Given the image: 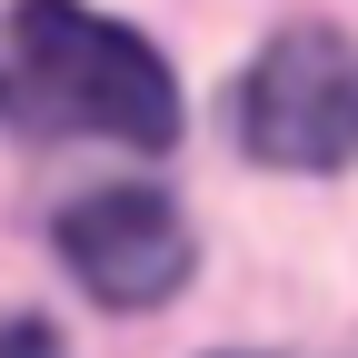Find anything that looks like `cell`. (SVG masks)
<instances>
[{
    "instance_id": "cell-1",
    "label": "cell",
    "mask_w": 358,
    "mask_h": 358,
    "mask_svg": "<svg viewBox=\"0 0 358 358\" xmlns=\"http://www.w3.org/2000/svg\"><path fill=\"white\" fill-rule=\"evenodd\" d=\"M10 70H20V100L50 129H90V140H129V150H169L179 140L169 60L140 30L80 10V0H20Z\"/></svg>"
},
{
    "instance_id": "cell-3",
    "label": "cell",
    "mask_w": 358,
    "mask_h": 358,
    "mask_svg": "<svg viewBox=\"0 0 358 358\" xmlns=\"http://www.w3.org/2000/svg\"><path fill=\"white\" fill-rule=\"evenodd\" d=\"M60 259L90 299L110 308H159L189 279V219L159 189H90L60 209Z\"/></svg>"
},
{
    "instance_id": "cell-2",
    "label": "cell",
    "mask_w": 358,
    "mask_h": 358,
    "mask_svg": "<svg viewBox=\"0 0 358 358\" xmlns=\"http://www.w3.org/2000/svg\"><path fill=\"white\" fill-rule=\"evenodd\" d=\"M239 140L279 169L358 159V50L338 30H279L239 80Z\"/></svg>"
}]
</instances>
